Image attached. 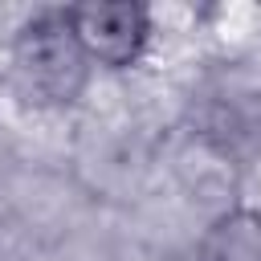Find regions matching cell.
Returning a JSON list of instances; mask_svg holds the SVG:
<instances>
[{
	"label": "cell",
	"mask_w": 261,
	"mask_h": 261,
	"mask_svg": "<svg viewBox=\"0 0 261 261\" xmlns=\"http://www.w3.org/2000/svg\"><path fill=\"white\" fill-rule=\"evenodd\" d=\"M196 135L224 159H249L261 151V69L249 61H224L204 73L192 94Z\"/></svg>",
	"instance_id": "obj_2"
},
{
	"label": "cell",
	"mask_w": 261,
	"mask_h": 261,
	"mask_svg": "<svg viewBox=\"0 0 261 261\" xmlns=\"http://www.w3.org/2000/svg\"><path fill=\"white\" fill-rule=\"evenodd\" d=\"M61 16H65L77 49L86 53L90 69L126 73L147 57V49L155 41V16L147 4H135V0L65 4Z\"/></svg>",
	"instance_id": "obj_3"
},
{
	"label": "cell",
	"mask_w": 261,
	"mask_h": 261,
	"mask_svg": "<svg viewBox=\"0 0 261 261\" xmlns=\"http://www.w3.org/2000/svg\"><path fill=\"white\" fill-rule=\"evenodd\" d=\"M90 61L77 49L61 8H41L8 41V90L29 110H65L90 86Z\"/></svg>",
	"instance_id": "obj_1"
},
{
	"label": "cell",
	"mask_w": 261,
	"mask_h": 261,
	"mask_svg": "<svg viewBox=\"0 0 261 261\" xmlns=\"http://www.w3.org/2000/svg\"><path fill=\"white\" fill-rule=\"evenodd\" d=\"M196 261H261V208L257 204L220 208L200 232Z\"/></svg>",
	"instance_id": "obj_4"
}]
</instances>
